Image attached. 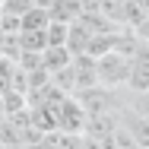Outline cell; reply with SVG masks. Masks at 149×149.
<instances>
[{
  "label": "cell",
  "instance_id": "1",
  "mask_svg": "<svg viewBox=\"0 0 149 149\" xmlns=\"http://www.w3.org/2000/svg\"><path fill=\"white\" fill-rule=\"evenodd\" d=\"M127 70H130V57H124L118 51H108L102 57H95V76H98V86H108V89H118L127 83Z\"/></svg>",
  "mask_w": 149,
  "mask_h": 149
},
{
  "label": "cell",
  "instance_id": "2",
  "mask_svg": "<svg viewBox=\"0 0 149 149\" xmlns=\"http://www.w3.org/2000/svg\"><path fill=\"white\" fill-rule=\"evenodd\" d=\"M86 114H108V111H118V92L108 89V86H89V89H79L73 95Z\"/></svg>",
  "mask_w": 149,
  "mask_h": 149
},
{
  "label": "cell",
  "instance_id": "3",
  "mask_svg": "<svg viewBox=\"0 0 149 149\" xmlns=\"http://www.w3.org/2000/svg\"><path fill=\"white\" fill-rule=\"evenodd\" d=\"M83 124H86V111L83 105L73 98V95H63L54 108V130L63 133H83Z\"/></svg>",
  "mask_w": 149,
  "mask_h": 149
},
{
  "label": "cell",
  "instance_id": "4",
  "mask_svg": "<svg viewBox=\"0 0 149 149\" xmlns=\"http://www.w3.org/2000/svg\"><path fill=\"white\" fill-rule=\"evenodd\" d=\"M127 89L133 95H146L149 89V60H146V48H140L133 57H130V70H127Z\"/></svg>",
  "mask_w": 149,
  "mask_h": 149
},
{
  "label": "cell",
  "instance_id": "5",
  "mask_svg": "<svg viewBox=\"0 0 149 149\" xmlns=\"http://www.w3.org/2000/svg\"><path fill=\"white\" fill-rule=\"evenodd\" d=\"M48 16L54 19V22H76L79 16H83V3L79 0H54L51 6H48Z\"/></svg>",
  "mask_w": 149,
  "mask_h": 149
},
{
  "label": "cell",
  "instance_id": "6",
  "mask_svg": "<svg viewBox=\"0 0 149 149\" xmlns=\"http://www.w3.org/2000/svg\"><path fill=\"white\" fill-rule=\"evenodd\" d=\"M48 22H51V16H48L45 6H29L19 16V32H45Z\"/></svg>",
  "mask_w": 149,
  "mask_h": 149
},
{
  "label": "cell",
  "instance_id": "7",
  "mask_svg": "<svg viewBox=\"0 0 149 149\" xmlns=\"http://www.w3.org/2000/svg\"><path fill=\"white\" fill-rule=\"evenodd\" d=\"M89 29H83L79 22H70L67 26V41H63V48L70 51V57L73 54H86V45H89Z\"/></svg>",
  "mask_w": 149,
  "mask_h": 149
},
{
  "label": "cell",
  "instance_id": "8",
  "mask_svg": "<svg viewBox=\"0 0 149 149\" xmlns=\"http://www.w3.org/2000/svg\"><path fill=\"white\" fill-rule=\"evenodd\" d=\"M70 63V51L67 48H45L41 51V70L51 76V73H57L60 67H67Z\"/></svg>",
  "mask_w": 149,
  "mask_h": 149
},
{
  "label": "cell",
  "instance_id": "9",
  "mask_svg": "<svg viewBox=\"0 0 149 149\" xmlns=\"http://www.w3.org/2000/svg\"><path fill=\"white\" fill-rule=\"evenodd\" d=\"M63 41H67V22H48V29H45V48H63Z\"/></svg>",
  "mask_w": 149,
  "mask_h": 149
},
{
  "label": "cell",
  "instance_id": "10",
  "mask_svg": "<svg viewBox=\"0 0 149 149\" xmlns=\"http://www.w3.org/2000/svg\"><path fill=\"white\" fill-rule=\"evenodd\" d=\"M13 70H16V63H10L6 57H0V95L13 86Z\"/></svg>",
  "mask_w": 149,
  "mask_h": 149
},
{
  "label": "cell",
  "instance_id": "11",
  "mask_svg": "<svg viewBox=\"0 0 149 149\" xmlns=\"http://www.w3.org/2000/svg\"><path fill=\"white\" fill-rule=\"evenodd\" d=\"M19 149H41V143H22Z\"/></svg>",
  "mask_w": 149,
  "mask_h": 149
},
{
  "label": "cell",
  "instance_id": "12",
  "mask_svg": "<svg viewBox=\"0 0 149 149\" xmlns=\"http://www.w3.org/2000/svg\"><path fill=\"white\" fill-rule=\"evenodd\" d=\"M0 3H3V0H0Z\"/></svg>",
  "mask_w": 149,
  "mask_h": 149
}]
</instances>
